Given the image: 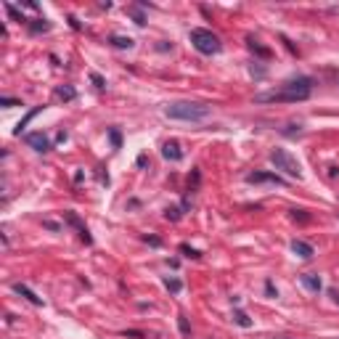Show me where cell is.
Segmentation results:
<instances>
[{"instance_id": "cell-19", "label": "cell", "mask_w": 339, "mask_h": 339, "mask_svg": "<svg viewBox=\"0 0 339 339\" xmlns=\"http://www.w3.org/2000/svg\"><path fill=\"white\" fill-rule=\"evenodd\" d=\"M165 286L172 291V294H178V291L183 289V281H180V278H165Z\"/></svg>"}, {"instance_id": "cell-17", "label": "cell", "mask_w": 339, "mask_h": 339, "mask_svg": "<svg viewBox=\"0 0 339 339\" xmlns=\"http://www.w3.org/2000/svg\"><path fill=\"white\" fill-rule=\"evenodd\" d=\"M56 98H61V101H74V98H77V90L72 88V85H61V88H56Z\"/></svg>"}, {"instance_id": "cell-25", "label": "cell", "mask_w": 339, "mask_h": 339, "mask_svg": "<svg viewBox=\"0 0 339 339\" xmlns=\"http://www.w3.org/2000/svg\"><path fill=\"white\" fill-rule=\"evenodd\" d=\"M178 326H180V334H191V326H188V321H186V315H178Z\"/></svg>"}, {"instance_id": "cell-1", "label": "cell", "mask_w": 339, "mask_h": 339, "mask_svg": "<svg viewBox=\"0 0 339 339\" xmlns=\"http://www.w3.org/2000/svg\"><path fill=\"white\" fill-rule=\"evenodd\" d=\"M313 93V80L310 77H291V80L281 82L276 90L268 93H257L254 101L257 103H297V101H308Z\"/></svg>"}, {"instance_id": "cell-2", "label": "cell", "mask_w": 339, "mask_h": 339, "mask_svg": "<svg viewBox=\"0 0 339 339\" xmlns=\"http://www.w3.org/2000/svg\"><path fill=\"white\" fill-rule=\"evenodd\" d=\"M212 114V106L199 101H172L165 106V117L170 120H180V122H201Z\"/></svg>"}, {"instance_id": "cell-9", "label": "cell", "mask_w": 339, "mask_h": 339, "mask_svg": "<svg viewBox=\"0 0 339 339\" xmlns=\"http://www.w3.org/2000/svg\"><path fill=\"white\" fill-rule=\"evenodd\" d=\"M291 252H294L297 257H302V260H310L313 254H315L313 244H308V241H302V239H294V241H291Z\"/></svg>"}, {"instance_id": "cell-22", "label": "cell", "mask_w": 339, "mask_h": 339, "mask_svg": "<svg viewBox=\"0 0 339 339\" xmlns=\"http://www.w3.org/2000/svg\"><path fill=\"white\" fill-rule=\"evenodd\" d=\"M165 218L172 220V223H175V220H180V207H167V210H165Z\"/></svg>"}, {"instance_id": "cell-4", "label": "cell", "mask_w": 339, "mask_h": 339, "mask_svg": "<svg viewBox=\"0 0 339 339\" xmlns=\"http://www.w3.org/2000/svg\"><path fill=\"white\" fill-rule=\"evenodd\" d=\"M270 165L276 170H281L284 175L294 178V180L302 178V165H299V159H297V156H291L286 148H273V151H270Z\"/></svg>"}, {"instance_id": "cell-27", "label": "cell", "mask_w": 339, "mask_h": 339, "mask_svg": "<svg viewBox=\"0 0 339 339\" xmlns=\"http://www.w3.org/2000/svg\"><path fill=\"white\" fill-rule=\"evenodd\" d=\"M265 291H268V297H276V289H273V281H265Z\"/></svg>"}, {"instance_id": "cell-10", "label": "cell", "mask_w": 339, "mask_h": 339, "mask_svg": "<svg viewBox=\"0 0 339 339\" xmlns=\"http://www.w3.org/2000/svg\"><path fill=\"white\" fill-rule=\"evenodd\" d=\"M299 281H302V286L308 291H321L323 289V284H321V278H318V273H302V276H299Z\"/></svg>"}, {"instance_id": "cell-15", "label": "cell", "mask_w": 339, "mask_h": 339, "mask_svg": "<svg viewBox=\"0 0 339 339\" xmlns=\"http://www.w3.org/2000/svg\"><path fill=\"white\" fill-rule=\"evenodd\" d=\"M3 8H5V14H8L11 19H14V22H19V24H29V19L22 14V11L16 8L14 3H3Z\"/></svg>"}, {"instance_id": "cell-7", "label": "cell", "mask_w": 339, "mask_h": 339, "mask_svg": "<svg viewBox=\"0 0 339 339\" xmlns=\"http://www.w3.org/2000/svg\"><path fill=\"white\" fill-rule=\"evenodd\" d=\"M64 220L72 225V228H77V233H80V239L85 241V244H93V236H90V231H88V225L82 223L80 218H77V212H72V210H67L64 212Z\"/></svg>"}, {"instance_id": "cell-13", "label": "cell", "mask_w": 339, "mask_h": 339, "mask_svg": "<svg viewBox=\"0 0 339 339\" xmlns=\"http://www.w3.org/2000/svg\"><path fill=\"white\" fill-rule=\"evenodd\" d=\"M109 45H114V48H120V50H130L135 45L133 37H122V35H112L109 37Z\"/></svg>"}, {"instance_id": "cell-12", "label": "cell", "mask_w": 339, "mask_h": 339, "mask_svg": "<svg viewBox=\"0 0 339 339\" xmlns=\"http://www.w3.org/2000/svg\"><path fill=\"white\" fill-rule=\"evenodd\" d=\"M27 29L32 32V35H40V32H48L50 29V22L48 19H29V24H27Z\"/></svg>"}, {"instance_id": "cell-3", "label": "cell", "mask_w": 339, "mask_h": 339, "mask_svg": "<svg viewBox=\"0 0 339 339\" xmlns=\"http://www.w3.org/2000/svg\"><path fill=\"white\" fill-rule=\"evenodd\" d=\"M191 45L199 50V53L204 56H218L220 50H223V40H220L218 35H215L212 29H204V27H194L191 29Z\"/></svg>"}, {"instance_id": "cell-23", "label": "cell", "mask_w": 339, "mask_h": 339, "mask_svg": "<svg viewBox=\"0 0 339 339\" xmlns=\"http://www.w3.org/2000/svg\"><path fill=\"white\" fill-rule=\"evenodd\" d=\"M180 252H183L186 257H191V260H199V257H201V252H199V249H191V246H188V244H183V246H180Z\"/></svg>"}, {"instance_id": "cell-28", "label": "cell", "mask_w": 339, "mask_h": 339, "mask_svg": "<svg viewBox=\"0 0 339 339\" xmlns=\"http://www.w3.org/2000/svg\"><path fill=\"white\" fill-rule=\"evenodd\" d=\"M45 228H50V231H58V223H53V220H43Z\"/></svg>"}, {"instance_id": "cell-11", "label": "cell", "mask_w": 339, "mask_h": 339, "mask_svg": "<svg viewBox=\"0 0 339 339\" xmlns=\"http://www.w3.org/2000/svg\"><path fill=\"white\" fill-rule=\"evenodd\" d=\"M14 291H16V294H22L24 299H29V302H32V305H37V308H43V305H45V302H43V297H37L35 291H32L29 286H24V284H14Z\"/></svg>"}, {"instance_id": "cell-5", "label": "cell", "mask_w": 339, "mask_h": 339, "mask_svg": "<svg viewBox=\"0 0 339 339\" xmlns=\"http://www.w3.org/2000/svg\"><path fill=\"white\" fill-rule=\"evenodd\" d=\"M24 143H27L29 148H35L37 154H45V151H50V138L43 133V130H35V133H27V135H24Z\"/></svg>"}, {"instance_id": "cell-6", "label": "cell", "mask_w": 339, "mask_h": 339, "mask_svg": "<svg viewBox=\"0 0 339 339\" xmlns=\"http://www.w3.org/2000/svg\"><path fill=\"white\" fill-rule=\"evenodd\" d=\"M246 183H270V186H286V180L276 172H265V170H254L246 175Z\"/></svg>"}, {"instance_id": "cell-30", "label": "cell", "mask_w": 339, "mask_h": 339, "mask_svg": "<svg viewBox=\"0 0 339 339\" xmlns=\"http://www.w3.org/2000/svg\"><path fill=\"white\" fill-rule=\"evenodd\" d=\"M329 294H331V299H334V302L339 305V291H337V289H331V291H329Z\"/></svg>"}, {"instance_id": "cell-31", "label": "cell", "mask_w": 339, "mask_h": 339, "mask_svg": "<svg viewBox=\"0 0 339 339\" xmlns=\"http://www.w3.org/2000/svg\"><path fill=\"white\" fill-rule=\"evenodd\" d=\"M337 215H339V212H337Z\"/></svg>"}, {"instance_id": "cell-24", "label": "cell", "mask_w": 339, "mask_h": 339, "mask_svg": "<svg viewBox=\"0 0 339 339\" xmlns=\"http://www.w3.org/2000/svg\"><path fill=\"white\" fill-rule=\"evenodd\" d=\"M109 138H112V146H114V148H120V146H122V135H120V130H114V127H112V130H109Z\"/></svg>"}, {"instance_id": "cell-26", "label": "cell", "mask_w": 339, "mask_h": 339, "mask_svg": "<svg viewBox=\"0 0 339 339\" xmlns=\"http://www.w3.org/2000/svg\"><path fill=\"white\" fill-rule=\"evenodd\" d=\"M0 106H5V109H11V106H24L19 98H0Z\"/></svg>"}, {"instance_id": "cell-18", "label": "cell", "mask_w": 339, "mask_h": 339, "mask_svg": "<svg viewBox=\"0 0 339 339\" xmlns=\"http://www.w3.org/2000/svg\"><path fill=\"white\" fill-rule=\"evenodd\" d=\"M233 323L241 326V329H249V326H252V318L246 315L244 310H233Z\"/></svg>"}, {"instance_id": "cell-21", "label": "cell", "mask_w": 339, "mask_h": 339, "mask_svg": "<svg viewBox=\"0 0 339 339\" xmlns=\"http://www.w3.org/2000/svg\"><path fill=\"white\" fill-rule=\"evenodd\" d=\"M90 82H93L98 90H103V88H106V80H103V77L98 74V72H90Z\"/></svg>"}, {"instance_id": "cell-16", "label": "cell", "mask_w": 339, "mask_h": 339, "mask_svg": "<svg viewBox=\"0 0 339 339\" xmlns=\"http://www.w3.org/2000/svg\"><path fill=\"white\" fill-rule=\"evenodd\" d=\"M246 45H249V50H252V53H257L260 58H270V50L263 48V45H260V40H254V37H246Z\"/></svg>"}, {"instance_id": "cell-8", "label": "cell", "mask_w": 339, "mask_h": 339, "mask_svg": "<svg viewBox=\"0 0 339 339\" xmlns=\"http://www.w3.org/2000/svg\"><path fill=\"white\" fill-rule=\"evenodd\" d=\"M162 156H165L167 162H180L183 159V148H180L178 141H167L165 146H162Z\"/></svg>"}, {"instance_id": "cell-20", "label": "cell", "mask_w": 339, "mask_h": 339, "mask_svg": "<svg viewBox=\"0 0 339 339\" xmlns=\"http://www.w3.org/2000/svg\"><path fill=\"white\" fill-rule=\"evenodd\" d=\"M291 220H297V223H310V215L305 210H291Z\"/></svg>"}, {"instance_id": "cell-29", "label": "cell", "mask_w": 339, "mask_h": 339, "mask_svg": "<svg viewBox=\"0 0 339 339\" xmlns=\"http://www.w3.org/2000/svg\"><path fill=\"white\" fill-rule=\"evenodd\" d=\"M69 24H72V29H80V22H77L74 16H69Z\"/></svg>"}, {"instance_id": "cell-14", "label": "cell", "mask_w": 339, "mask_h": 339, "mask_svg": "<svg viewBox=\"0 0 339 339\" xmlns=\"http://www.w3.org/2000/svg\"><path fill=\"white\" fill-rule=\"evenodd\" d=\"M43 109H45V106H35V109H29V112H27V117H24V120H22V122H19V125H16V130H14V135H22V130L27 127L29 122H32V120H35L37 114L43 112Z\"/></svg>"}]
</instances>
